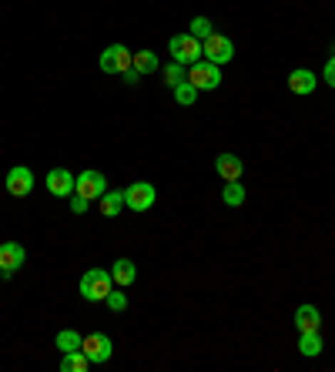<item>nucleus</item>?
Instances as JSON below:
<instances>
[{
  "label": "nucleus",
  "mask_w": 335,
  "mask_h": 372,
  "mask_svg": "<svg viewBox=\"0 0 335 372\" xmlns=\"http://www.w3.org/2000/svg\"><path fill=\"white\" fill-rule=\"evenodd\" d=\"M181 81H188V67L178 64V61H171V64L165 67V84L168 88H178Z\"/></svg>",
  "instance_id": "nucleus-23"
},
{
  "label": "nucleus",
  "mask_w": 335,
  "mask_h": 372,
  "mask_svg": "<svg viewBox=\"0 0 335 372\" xmlns=\"http://www.w3.org/2000/svg\"><path fill=\"white\" fill-rule=\"evenodd\" d=\"M131 67L141 77L155 74V71H158V54H155V51H138V54H134V61H131Z\"/></svg>",
  "instance_id": "nucleus-20"
},
{
  "label": "nucleus",
  "mask_w": 335,
  "mask_h": 372,
  "mask_svg": "<svg viewBox=\"0 0 335 372\" xmlns=\"http://www.w3.org/2000/svg\"><path fill=\"white\" fill-rule=\"evenodd\" d=\"M155 205V185H148V181H134V185L124 188V208L131 211H148Z\"/></svg>",
  "instance_id": "nucleus-7"
},
{
  "label": "nucleus",
  "mask_w": 335,
  "mask_h": 372,
  "mask_svg": "<svg viewBox=\"0 0 335 372\" xmlns=\"http://www.w3.org/2000/svg\"><path fill=\"white\" fill-rule=\"evenodd\" d=\"M67 201H71V211H74V215H84V211L91 208V201L88 198H81V195H71Z\"/></svg>",
  "instance_id": "nucleus-26"
},
{
  "label": "nucleus",
  "mask_w": 335,
  "mask_h": 372,
  "mask_svg": "<svg viewBox=\"0 0 335 372\" xmlns=\"http://www.w3.org/2000/svg\"><path fill=\"white\" fill-rule=\"evenodd\" d=\"M104 302H108V308H111V312H124V308H128V296H124V292H108V298H104Z\"/></svg>",
  "instance_id": "nucleus-25"
},
{
  "label": "nucleus",
  "mask_w": 335,
  "mask_h": 372,
  "mask_svg": "<svg viewBox=\"0 0 335 372\" xmlns=\"http://www.w3.org/2000/svg\"><path fill=\"white\" fill-rule=\"evenodd\" d=\"M171 91H175V101H178L181 108H188V104H195V101H198V94H201V91L195 88L191 81H181L178 88H171Z\"/></svg>",
  "instance_id": "nucleus-22"
},
{
  "label": "nucleus",
  "mask_w": 335,
  "mask_h": 372,
  "mask_svg": "<svg viewBox=\"0 0 335 372\" xmlns=\"http://www.w3.org/2000/svg\"><path fill=\"white\" fill-rule=\"evenodd\" d=\"M0 278H4V268H0Z\"/></svg>",
  "instance_id": "nucleus-29"
},
{
  "label": "nucleus",
  "mask_w": 335,
  "mask_h": 372,
  "mask_svg": "<svg viewBox=\"0 0 335 372\" xmlns=\"http://www.w3.org/2000/svg\"><path fill=\"white\" fill-rule=\"evenodd\" d=\"M104 191H108V178L100 171H81L78 181H74V195L88 198V201H98Z\"/></svg>",
  "instance_id": "nucleus-8"
},
{
  "label": "nucleus",
  "mask_w": 335,
  "mask_h": 372,
  "mask_svg": "<svg viewBox=\"0 0 335 372\" xmlns=\"http://www.w3.org/2000/svg\"><path fill=\"white\" fill-rule=\"evenodd\" d=\"M295 328H299V332H315V328H322L319 308L315 306H299L295 308Z\"/></svg>",
  "instance_id": "nucleus-14"
},
{
  "label": "nucleus",
  "mask_w": 335,
  "mask_h": 372,
  "mask_svg": "<svg viewBox=\"0 0 335 372\" xmlns=\"http://www.w3.org/2000/svg\"><path fill=\"white\" fill-rule=\"evenodd\" d=\"M24 258H27L24 245H17V241H4V245H0V268H4V275L17 272L24 265Z\"/></svg>",
  "instance_id": "nucleus-12"
},
{
  "label": "nucleus",
  "mask_w": 335,
  "mask_h": 372,
  "mask_svg": "<svg viewBox=\"0 0 335 372\" xmlns=\"http://www.w3.org/2000/svg\"><path fill=\"white\" fill-rule=\"evenodd\" d=\"M111 288H114V278L108 268H88L84 278H81V296L88 302H104Z\"/></svg>",
  "instance_id": "nucleus-1"
},
{
  "label": "nucleus",
  "mask_w": 335,
  "mask_h": 372,
  "mask_svg": "<svg viewBox=\"0 0 335 372\" xmlns=\"http://www.w3.org/2000/svg\"><path fill=\"white\" fill-rule=\"evenodd\" d=\"M131 61L134 54L124 44H111L100 51V71L104 74H124V71H131Z\"/></svg>",
  "instance_id": "nucleus-6"
},
{
  "label": "nucleus",
  "mask_w": 335,
  "mask_h": 372,
  "mask_svg": "<svg viewBox=\"0 0 335 372\" xmlns=\"http://www.w3.org/2000/svg\"><path fill=\"white\" fill-rule=\"evenodd\" d=\"M74 181H78V178L71 175L67 168H51L44 185H47V191H51L54 198H71V195H74Z\"/></svg>",
  "instance_id": "nucleus-9"
},
{
  "label": "nucleus",
  "mask_w": 335,
  "mask_h": 372,
  "mask_svg": "<svg viewBox=\"0 0 335 372\" xmlns=\"http://www.w3.org/2000/svg\"><path fill=\"white\" fill-rule=\"evenodd\" d=\"M201 57L222 67V64H228V61L234 57V44L225 37V34H212V37H205V41H201Z\"/></svg>",
  "instance_id": "nucleus-5"
},
{
  "label": "nucleus",
  "mask_w": 335,
  "mask_h": 372,
  "mask_svg": "<svg viewBox=\"0 0 335 372\" xmlns=\"http://www.w3.org/2000/svg\"><path fill=\"white\" fill-rule=\"evenodd\" d=\"M98 205H100V215L104 218H118L124 208V191H114V188H108L104 195L98 198Z\"/></svg>",
  "instance_id": "nucleus-15"
},
{
  "label": "nucleus",
  "mask_w": 335,
  "mask_h": 372,
  "mask_svg": "<svg viewBox=\"0 0 335 372\" xmlns=\"http://www.w3.org/2000/svg\"><path fill=\"white\" fill-rule=\"evenodd\" d=\"M31 188H34V171L27 164H14L11 171H7V191L14 198H24V195H31Z\"/></svg>",
  "instance_id": "nucleus-10"
},
{
  "label": "nucleus",
  "mask_w": 335,
  "mask_h": 372,
  "mask_svg": "<svg viewBox=\"0 0 335 372\" xmlns=\"http://www.w3.org/2000/svg\"><path fill=\"white\" fill-rule=\"evenodd\" d=\"M322 77H325V84H329V88H335V57H329V61H325Z\"/></svg>",
  "instance_id": "nucleus-27"
},
{
  "label": "nucleus",
  "mask_w": 335,
  "mask_h": 372,
  "mask_svg": "<svg viewBox=\"0 0 335 372\" xmlns=\"http://www.w3.org/2000/svg\"><path fill=\"white\" fill-rule=\"evenodd\" d=\"M88 366H91V359L81 349L61 356V372H88Z\"/></svg>",
  "instance_id": "nucleus-18"
},
{
  "label": "nucleus",
  "mask_w": 335,
  "mask_h": 372,
  "mask_svg": "<svg viewBox=\"0 0 335 372\" xmlns=\"http://www.w3.org/2000/svg\"><path fill=\"white\" fill-rule=\"evenodd\" d=\"M245 185L242 181H228V185L222 188V201L228 205V208H238V205H245Z\"/></svg>",
  "instance_id": "nucleus-19"
},
{
  "label": "nucleus",
  "mask_w": 335,
  "mask_h": 372,
  "mask_svg": "<svg viewBox=\"0 0 335 372\" xmlns=\"http://www.w3.org/2000/svg\"><path fill=\"white\" fill-rule=\"evenodd\" d=\"M124 84H138V81H141V74H138V71H134V67H131V71H124Z\"/></svg>",
  "instance_id": "nucleus-28"
},
{
  "label": "nucleus",
  "mask_w": 335,
  "mask_h": 372,
  "mask_svg": "<svg viewBox=\"0 0 335 372\" xmlns=\"http://www.w3.org/2000/svg\"><path fill=\"white\" fill-rule=\"evenodd\" d=\"M81 352L91 359V366H104V362L114 356V342H111V336H104V332H91V336H84V342H81Z\"/></svg>",
  "instance_id": "nucleus-4"
},
{
  "label": "nucleus",
  "mask_w": 335,
  "mask_h": 372,
  "mask_svg": "<svg viewBox=\"0 0 335 372\" xmlns=\"http://www.w3.org/2000/svg\"><path fill=\"white\" fill-rule=\"evenodd\" d=\"M81 342H84V336H81V332H74V328H64V332H57L54 346L61 349V356H64V352L81 349Z\"/></svg>",
  "instance_id": "nucleus-21"
},
{
  "label": "nucleus",
  "mask_w": 335,
  "mask_h": 372,
  "mask_svg": "<svg viewBox=\"0 0 335 372\" xmlns=\"http://www.w3.org/2000/svg\"><path fill=\"white\" fill-rule=\"evenodd\" d=\"M188 34H191V37H198V41H205V37H212V34H215V27H212V21H208V17H195Z\"/></svg>",
  "instance_id": "nucleus-24"
},
{
  "label": "nucleus",
  "mask_w": 335,
  "mask_h": 372,
  "mask_svg": "<svg viewBox=\"0 0 335 372\" xmlns=\"http://www.w3.org/2000/svg\"><path fill=\"white\" fill-rule=\"evenodd\" d=\"M111 278H114V285L128 288V285L138 278V268H134L131 258H118V262H114V268H111Z\"/></svg>",
  "instance_id": "nucleus-17"
},
{
  "label": "nucleus",
  "mask_w": 335,
  "mask_h": 372,
  "mask_svg": "<svg viewBox=\"0 0 335 372\" xmlns=\"http://www.w3.org/2000/svg\"><path fill=\"white\" fill-rule=\"evenodd\" d=\"M188 81L198 91H215L218 84H222V67L201 57V61H195V64L188 67Z\"/></svg>",
  "instance_id": "nucleus-3"
},
{
  "label": "nucleus",
  "mask_w": 335,
  "mask_h": 372,
  "mask_svg": "<svg viewBox=\"0 0 335 372\" xmlns=\"http://www.w3.org/2000/svg\"><path fill=\"white\" fill-rule=\"evenodd\" d=\"M322 349H325L322 328H315V332H299V352L305 356V359H315Z\"/></svg>",
  "instance_id": "nucleus-16"
},
{
  "label": "nucleus",
  "mask_w": 335,
  "mask_h": 372,
  "mask_svg": "<svg viewBox=\"0 0 335 372\" xmlns=\"http://www.w3.org/2000/svg\"><path fill=\"white\" fill-rule=\"evenodd\" d=\"M315 88H319V77H315L312 71L299 67V71H292L289 74V91L292 94H312Z\"/></svg>",
  "instance_id": "nucleus-13"
},
{
  "label": "nucleus",
  "mask_w": 335,
  "mask_h": 372,
  "mask_svg": "<svg viewBox=\"0 0 335 372\" xmlns=\"http://www.w3.org/2000/svg\"><path fill=\"white\" fill-rule=\"evenodd\" d=\"M215 171L222 175V181H242V175H245V161L238 158V154H218L215 158Z\"/></svg>",
  "instance_id": "nucleus-11"
},
{
  "label": "nucleus",
  "mask_w": 335,
  "mask_h": 372,
  "mask_svg": "<svg viewBox=\"0 0 335 372\" xmlns=\"http://www.w3.org/2000/svg\"><path fill=\"white\" fill-rule=\"evenodd\" d=\"M168 54H171V61L191 67L195 61H201V41L191 37V34H175V37L168 41Z\"/></svg>",
  "instance_id": "nucleus-2"
}]
</instances>
